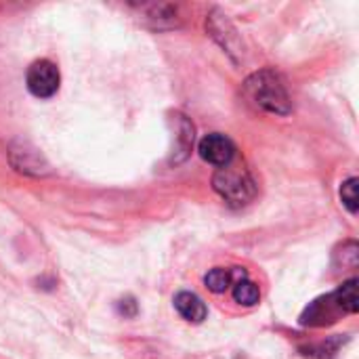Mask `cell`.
Returning <instances> with one entry per match:
<instances>
[{"instance_id":"52a82bcc","label":"cell","mask_w":359,"mask_h":359,"mask_svg":"<svg viewBox=\"0 0 359 359\" xmlns=\"http://www.w3.org/2000/svg\"><path fill=\"white\" fill-rule=\"evenodd\" d=\"M175 309L179 311V316H181L183 320H187V322H191V324L204 322V320H206V313H208L204 301H202L198 294L187 292V290H183V292H179V294L175 297Z\"/></svg>"},{"instance_id":"277c9868","label":"cell","mask_w":359,"mask_h":359,"mask_svg":"<svg viewBox=\"0 0 359 359\" xmlns=\"http://www.w3.org/2000/svg\"><path fill=\"white\" fill-rule=\"evenodd\" d=\"M198 151L202 156L204 162L212 164V166H219V168H225L233 162L236 158V145L229 137L221 135V133H210L206 135L200 145H198Z\"/></svg>"},{"instance_id":"4fadbf2b","label":"cell","mask_w":359,"mask_h":359,"mask_svg":"<svg viewBox=\"0 0 359 359\" xmlns=\"http://www.w3.org/2000/svg\"><path fill=\"white\" fill-rule=\"evenodd\" d=\"M341 200H343V206L351 215H358V179L355 177L347 179L341 185Z\"/></svg>"},{"instance_id":"8fae6325","label":"cell","mask_w":359,"mask_h":359,"mask_svg":"<svg viewBox=\"0 0 359 359\" xmlns=\"http://www.w3.org/2000/svg\"><path fill=\"white\" fill-rule=\"evenodd\" d=\"M233 301L242 307H255L261 301V290L255 282L248 280V276L238 278L233 282Z\"/></svg>"},{"instance_id":"ba28073f","label":"cell","mask_w":359,"mask_h":359,"mask_svg":"<svg viewBox=\"0 0 359 359\" xmlns=\"http://www.w3.org/2000/svg\"><path fill=\"white\" fill-rule=\"evenodd\" d=\"M11 162L17 170L27 172V175H44L46 172V164L42 160V156L36 149H13L11 151Z\"/></svg>"},{"instance_id":"3957f363","label":"cell","mask_w":359,"mask_h":359,"mask_svg":"<svg viewBox=\"0 0 359 359\" xmlns=\"http://www.w3.org/2000/svg\"><path fill=\"white\" fill-rule=\"evenodd\" d=\"M25 84H27V90L34 97H38V99H50L59 90V84H61V76H59L57 65L53 61H48V59L34 61L27 67Z\"/></svg>"},{"instance_id":"8992f818","label":"cell","mask_w":359,"mask_h":359,"mask_svg":"<svg viewBox=\"0 0 359 359\" xmlns=\"http://www.w3.org/2000/svg\"><path fill=\"white\" fill-rule=\"evenodd\" d=\"M343 313V309L339 307L334 294H328L316 303H311L307 307V311L303 313L301 318V324L305 326H324V324H330V322H337V318Z\"/></svg>"},{"instance_id":"7c38bea8","label":"cell","mask_w":359,"mask_h":359,"mask_svg":"<svg viewBox=\"0 0 359 359\" xmlns=\"http://www.w3.org/2000/svg\"><path fill=\"white\" fill-rule=\"evenodd\" d=\"M339 307L343 309V313H358L359 305H358V280L351 278L347 280L343 286H339L337 292H332Z\"/></svg>"},{"instance_id":"5b68a950","label":"cell","mask_w":359,"mask_h":359,"mask_svg":"<svg viewBox=\"0 0 359 359\" xmlns=\"http://www.w3.org/2000/svg\"><path fill=\"white\" fill-rule=\"evenodd\" d=\"M206 29L210 32V36L229 53V55H233V53H240V36H238V32L233 29V25L229 23V19L225 17V15H221V13H210L208 15V19H206Z\"/></svg>"},{"instance_id":"9c48e42d","label":"cell","mask_w":359,"mask_h":359,"mask_svg":"<svg viewBox=\"0 0 359 359\" xmlns=\"http://www.w3.org/2000/svg\"><path fill=\"white\" fill-rule=\"evenodd\" d=\"M177 124H179V135H177V147H175V151H172V162L175 164H179V162H183L187 156H189V151H191V145H194V124L185 118V116H181V114H177Z\"/></svg>"},{"instance_id":"6da1fadb","label":"cell","mask_w":359,"mask_h":359,"mask_svg":"<svg viewBox=\"0 0 359 359\" xmlns=\"http://www.w3.org/2000/svg\"><path fill=\"white\" fill-rule=\"evenodd\" d=\"M246 97L261 109L278 116H288L292 109L284 78L273 69H261L244 82Z\"/></svg>"},{"instance_id":"7a4b0ae2","label":"cell","mask_w":359,"mask_h":359,"mask_svg":"<svg viewBox=\"0 0 359 359\" xmlns=\"http://www.w3.org/2000/svg\"><path fill=\"white\" fill-rule=\"evenodd\" d=\"M212 187L225 202H229L233 206L248 204L257 196V183H255L252 175L246 168L233 166V164L219 168L215 172Z\"/></svg>"},{"instance_id":"30bf717a","label":"cell","mask_w":359,"mask_h":359,"mask_svg":"<svg viewBox=\"0 0 359 359\" xmlns=\"http://www.w3.org/2000/svg\"><path fill=\"white\" fill-rule=\"evenodd\" d=\"M246 271H229V269H223V267H217V269H210L204 278V284L210 292L215 294H223L225 290H229V286H233V280L238 278H244Z\"/></svg>"}]
</instances>
